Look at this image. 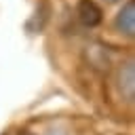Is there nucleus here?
<instances>
[{"instance_id":"obj_1","label":"nucleus","mask_w":135,"mask_h":135,"mask_svg":"<svg viewBox=\"0 0 135 135\" xmlns=\"http://www.w3.org/2000/svg\"><path fill=\"white\" fill-rule=\"evenodd\" d=\"M116 86H118V93L124 101H133V97H135V68H133V61L120 63V68L116 72Z\"/></svg>"},{"instance_id":"obj_2","label":"nucleus","mask_w":135,"mask_h":135,"mask_svg":"<svg viewBox=\"0 0 135 135\" xmlns=\"http://www.w3.org/2000/svg\"><path fill=\"white\" fill-rule=\"evenodd\" d=\"M114 25H116V30H118L120 34H124V36H133V34H135V2H133V0H129V2L118 11V15H116V19H114Z\"/></svg>"},{"instance_id":"obj_3","label":"nucleus","mask_w":135,"mask_h":135,"mask_svg":"<svg viewBox=\"0 0 135 135\" xmlns=\"http://www.w3.org/2000/svg\"><path fill=\"white\" fill-rule=\"evenodd\" d=\"M76 13H78V19H80V23H82L84 27H95V25H99L101 19H103L101 8H99L93 0H80Z\"/></svg>"},{"instance_id":"obj_4","label":"nucleus","mask_w":135,"mask_h":135,"mask_svg":"<svg viewBox=\"0 0 135 135\" xmlns=\"http://www.w3.org/2000/svg\"><path fill=\"white\" fill-rule=\"evenodd\" d=\"M19 135H32V133H19Z\"/></svg>"},{"instance_id":"obj_5","label":"nucleus","mask_w":135,"mask_h":135,"mask_svg":"<svg viewBox=\"0 0 135 135\" xmlns=\"http://www.w3.org/2000/svg\"><path fill=\"white\" fill-rule=\"evenodd\" d=\"M108 2H116V0H108Z\"/></svg>"}]
</instances>
